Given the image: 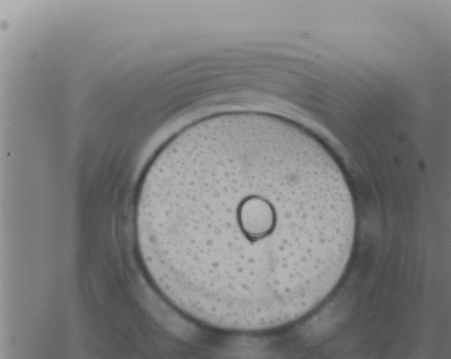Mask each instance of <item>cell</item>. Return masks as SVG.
Segmentation results:
<instances>
[{"mask_svg": "<svg viewBox=\"0 0 451 359\" xmlns=\"http://www.w3.org/2000/svg\"><path fill=\"white\" fill-rule=\"evenodd\" d=\"M355 229L330 153L263 120L215 126L169 150L138 214L162 294L198 321L243 332L281 327L320 304L346 269Z\"/></svg>", "mask_w": 451, "mask_h": 359, "instance_id": "6da1fadb", "label": "cell"}]
</instances>
